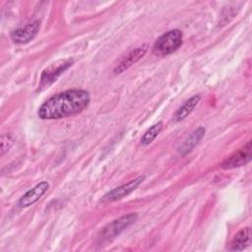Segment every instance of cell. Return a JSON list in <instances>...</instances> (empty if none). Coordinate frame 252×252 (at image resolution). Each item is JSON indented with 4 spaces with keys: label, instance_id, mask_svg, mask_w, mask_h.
<instances>
[{
    "label": "cell",
    "instance_id": "1",
    "mask_svg": "<svg viewBox=\"0 0 252 252\" xmlns=\"http://www.w3.org/2000/svg\"><path fill=\"white\" fill-rule=\"evenodd\" d=\"M90 93L85 90H68L58 93L45 100L38 108L42 120L61 119L82 112L89 105Z\"/></svg>",
    "mask_w": 252,
    "mask_h": 252
},
{
    "label": "cell",
    "instance_id": "2",
    "mask_svg": "<svg viewBox=\"0 0 252 252\" xmlns=\"http://www.w3.org/2000/svg\"><path fill=\"white\" fill-rule=\"evenodd\" d=\"M183 43V34L179 30H171L160 35L153 45V52L158 56H166L175 52Z\"/></svg>",
    "mask_w": 252,
    "mask_h": 252
},
{
    "label": "cell",
    "instance_id": "3",
    "mask_svg": "<svg viewBox=\"0 0 252 252\" xmlns=\"http://www.w3.org/2000/svg\"><path fill=\"white\" fill-rule=\"evenodd\" d=\"M137 214H128L114 220L101 229L98 234V240L100 242H105L115 238L128 226H130L137 220Z\"/></svg>",
    "mask_w": 252,
    "mask_h": 252
},
{
    "label": "cell",
    "instance_id": "4",
    "mask_svg": "<svg viewBox=\"0 0 252 252\" xmlns=\"http://www.w3.org/2000/svg\"><path fill=\"white\" fill-rule=\"evenodd\" d=\"M252 157V145L251 141H248L241 149L233 153L229 158H225L221 163V167L224 169H231L247 164L251 160Z\"/></svg>",
    "mask_w": 252,
    "mask_h": 252
},
{
    "label": "cell",
    "instance_id": "5",
    "mask_svg": "<svg viewBox=\"0 0 252 252\" xmlns=\"http://www.w3.org/2000/svg\"><path fill=\"white\" fill-rule=\"evenodd\" d=\"M144 179H145V176H139V177L129 181L126 184H123L119 187L113 188L112 190L107 192L102 197L101 201L108 203V202H114V201H117V200H120V199L126 197L127 195L132 193L144 181Z\"/></svg>",
    "mask_w": 252,
    "mask_h": 252
},
{
    "label": "cell",
    "instance_id": "6",
    "mask_svg": "<svg viewBox=\"0 0 252 252\" xmlns=\"http://www.w3.org/2000/svg\"><path fill=\"white\" fill-rule=\"evenodd\" d=\"M40 28V22L35 20L26 27L17 29L11 32V38L16 43H27L34 38Z\"/></svg>",
    "mask_w": 252,
    "mask_h": 252
},
{
    "label": "cell",
    "instance_id": "7",
    "mask_svg": "<svg viewBox=\"0 0 252 252\" xmlns=\"http://www.w3.org/2000/svg\"><path fill=\"white\" fill-rule=\"evenodd\" d=\"M49 188V183L46 181H41L37 183L34 187L30 189L27 193H25L19 200L18 205L21 208H27L32 205H33L35 202H37L43 194L47 191Z\"/></svg>",
    "mask_w": 252,
    "mask_h": 252
},
{
    "label": "cell",
    "instance_id": "8",
    "mask_svg": "<svg viewBox=\"0 0 252 252\" xmlns=\"http://www.w3.org/2000/svg\"><path fill=\"white\" fill-rule=\"evenodd\" d=\"M70 65H72V61H60L52 64L47 69H45L41 75L40 86H48L53 81H55L58 76H60Z\"/></svg>",
    "mask_w": 252,
    "mask_h": 252
},
{
    "label": "cell",
    "instance_id": "9",
    "mask_svg": "<svg viewBox=\"0 0 252 252\" xmlns=\"http://www.w3.org/2000/svg\"><path fill=\"white\" fill-rule=\"evenodd\" d=\"M147 49H148L147 45H142L131 50L129 53H127L125 56L121 58L119 63L114 68V73L119 74L125 71L126 69H128L130 66H132L135 62L140 60L145 55V53L147 52Z\"/></svg>",
    "mask_w": 252,
    "mask_h": 252
},
{
    "label": "cell",
    "instance_id": "10",
    "mask_svg": "<svg viewBox=\"0 0 252 252\" xmlns=\"http://www.w3.org/2000/svg\"><path fill=\"white\" fill-rule=\"evenodd\" d=\"M251 228L249 226L240 229L232 238L229 250L241 251L247 248L251 243Z\"/></svg>",
    "mask_w": 252,
    "mask_h": 252
},
{
    "label": "cell",
    "instance_id": "11",
    "mask_svg": "<svg viewBox=\"0 0 252 252\" xmlns=\"http://www.w3.org/2000/svg\"><path fill=\"white\" fill-rule=\"evenodd\" d=\"M205 132L206 130L204 127H199L198 129L193 131L191 135L187 137V139L184 141V143L179 149V153L181 154V156H186L188 153H190L202 140L203 136L205 135Z\"/></svg>",
    "mask_w": 252,
    "mask_h": 252
},
{
    "label": "cell",
    "instance_id": "12",
    "mask_svg": "<svg viewBox=\"0 0 252 252\" xmlns=\"http://www.w3.org/2000/svg\"><path fill=\"white\" fill-rule=\"evenodd\" d=\"M200 99H201V95L196 94V95L190 97L188 100H186L176 111L175 120L180 121V120H183L185 117H187L192 112V110L196 107V105L198 104Z\"/></svg>",
    "mask_w": 252,
    "mask_h": 252
},
{
    "label": "cell",
    "instance_id": "13",
    "mask_svg": "<svg viewBox=\"0 0 252 252\" xmlns=\"http://www.w3.org/2000/svg\"><path fill=\"white\" fill-rule=\"evenodd\" d=\"M162 125L163 124L161 121H158V123H155L154 125H152L143 135V137L141 139V144L144 146L151 144L157 138V136L160 133V131L162 129Z\"/></svg>",
    "mask_w": 252,
    "mask_h": 252
},
{
    "label": "cell",
    "instance_id": "14",
    "mask_svg": "<svg viewBox=\"0 0 252 252\" xmlns=\"http://www.w3.org/2000/svg\"><path fill=\"white\" fill-rule=\"evenodd\" d=\"M14 144V138L11 134H3L1 136V155H4Z\"/></svg>",
    "mask_w": 252,
    "mask_h": 252
}]
</instances>
